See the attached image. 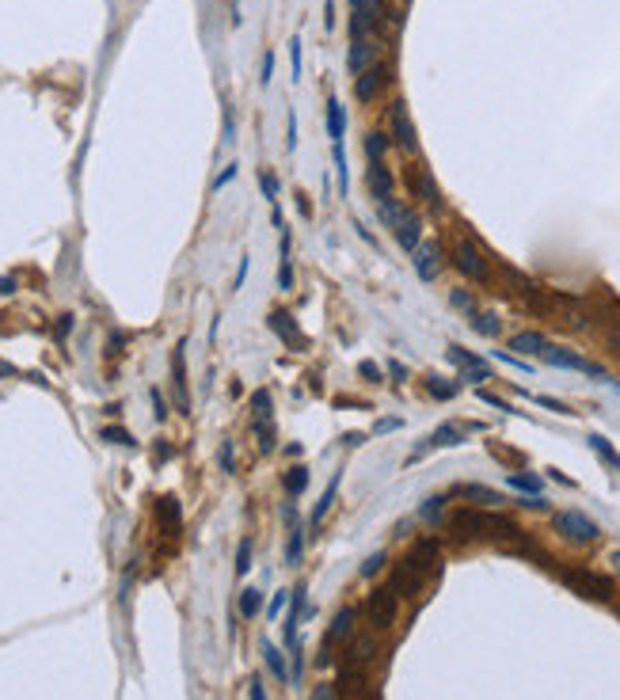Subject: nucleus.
Here are the masks:
<instances>
[{
    "label": "nucleus",
    "mask_w": 620,
    "mask_h": 700,
    "mask_svg": "<svg viewBox=\"0 0 620 700\" xmlns=\"http://www.w3.org/2000/svg\"><path fill=\"white\" fill-rule=\"evenodd\" d=\"M449 529L457 541H495V537H522L517 522L495 510H457L449 517Z\"/></svg>",
    "instance_id": "obj_1"
},
{
    "label": "nucleus",
    "mask_w": 620,
    "mask_h": 700,
    "mask_svg": "<svg viewBox=\"0 0 620 700\" xmlns=\"http://www.w3.org/2000/svg\"><path fill=\"white\" fill-rule=\"evenodd\" d=\"M434 571H438V544H434V541H423V544L408 556V560H403V563L392 571L389 590H392L396 597H411L415 590H423V583H426V578H430Z\"/></svg>",
    "instance_id": "obj_2"
},
{
    "label": "nucleus",
    "mask_w": 620,
    "mask_h": 700,
    "mask_svg": "<svg viewBox=\"0 0 620 700\" xmlns=\"http://www.w3.org/2000/svg\"><path fill=\"white\" fill-rule=\"evenodd\" d=\"M377 221H381L384 229H392L396 243H400L408 256L423 243V217H419V210L408 206V202H400L396 195H389L384 202H377Z\"/></svg>",
    "instance_id": "obj_3"
},
{
    "label": "nucleus",
    "mask_w": 620,
    "mask_h": 700,
    "mask_svg": "<svg viewBox=\"0 0 620 700\" xmlns=\"http://www.w3.org/2000/svg\"><path fill=\"white\" fill-rule=\"evenodd\" d=\"M560 578L571 586L575 594L590 597V602H613V594H616L613 578L597 575V571H590V567H567V571H560Z\"/></svg>",
    "instance_id": "obj_4"
},
{
    "label": "nucleus",
    "mask_w": 620,
    "mask_h": 700,
    "mask_svg": "<svg viewBox=\"0 0 620 700\" xmlns=\"http://www.w3.org/2000/svg\"><path fill=\"white\" fill-rule=\"evenodd\" d=\"M453 267L469 282H476V286L491 282V259H487V251L476 240H457L453 243Z\"/></svg>",
    "instance_id": "obj_5"
},
{
    "label": "nucleus",
    "mask_w": 620,
    "mask_h": 700,
    "mask_svg": "<svg viewBox=\"0 0 620 700\" xmlns=\"http://www.w3.org/2000/svg\"><path fill=\"white\" fill-rule=\"evenodd\" d=\"M552 529L560 533L563 541H571V544H594L597 537H602L597 522H590L582 510H560L552 517Z\"/></svg>",
    "instance_id": "obj_6"
},
{
    "label": "nucleus",
    "mask_w": 620,
    "mask_h": 700,
    "mask_svg": "<svg viewBox=\"0 0 620 700\" xmlns=\"http://www.w3.org/2000/svg\"><path fill=\"white\" fill-rule=\"evenodd\" d=\"M445 358H449L457 369H461V381H469V384H483V381H495V373H491V365H487L480 354H472V350H464L461 343H449L445 347Z\"/></svg>",
    "instance_id": "obj_7"
},
{
    "label": "nucleus",
    "mask_w": 620,
    "mask_h": 700,
    "mask_svg": "<svg viewBox=\"0 0 620 700\" xmlns=\"http://www.w3.org/2000/svg\"><path fill=\"white\" fill-rule=\"evenodd\" d=\"M541 358H544L548 365H556V369H575V373H586V377L609 381V373H605L597 362H586L582 354H575V350H567V347H552V343H548Z\"/></svg>",
    "instance_id": "obj_8"
},
{
    "label": "nucleus",
    "mask_w": 620,
    "mask_h": 700,
    "mask_svg": "<svg viewBox=\"0 0 620 700\" xmlns=\"http://www.w3.org/2000/svg\"><path fill=\"white\" fill-rule=\"evenodd\" d=\"M396 605H400V597L392 590H373L365 597V621H369L373 632H384V628L396 624Z\"/></svg>",
    "instance_id": "obj_9"
},
{
    "label": "nucleus",
    "mask_w": 620,
    "mask_h": 700,
    "mask_svg": "<svg viewBox=\"0 0 620 700\" xmlns=\"http://www.w3.org/2000/svg\"><path fill=\"white\" fill-rule=\"evenodd\" d=\"M384 16V0H350V38H373Z\"/></svg>",
    "instance_id": "obj_10"
},
{
    "label": "nucleus",
    "mask_w": 620,
    "mask_h": 700,
    "mask_svg": "<svg viewBox=\"0 0 620 700\" xmlns=\"http://www.w3.org/2000/svg\"><path fill=\"white\" fill-rule=\"evenodd\" d=\"M389 137L400 145L403 152H411L419 149V137H415V122H411V115H408V103H392V110H389Z\"/></svg>",
    "instance_id": "obj_11"
},
{
    "label": "nucleus",
    "mask_w": 620,
    "mask_h": 700,
    "mask_svg": "<svg viewBox=\"0 0 620 700\" xmlns=\"http://www.w3.org/2000/svg\"><path fill=\"white\" fill-rule=\"evenodd\" d=\"M403 179H408V190L415 202H426V206L438 210L442 206V195H438V183H434V176L426 171L423 164H411L408 171H403Z\"/></svg>",
    "instance_id": "obj_12"
},
{
    "label": "nucleus",
    "mask_w": 620,
    "mask_h": 700,
    "mask_svg": "<svg viewBox=\"0 0 620 700\" xmlns=\"http://www.w3.org/2000/svg\"><path fill=\"white\" fill-rule=\"evenodd\" d=\"M411 267H415V274H419L423 282H434L442 274V248H438V240H423L419 248L411 251Z\"/></svg>",
    "instance_id": "obj_13"
},
{
    "label": "nucleus",
    "mask_w": 620,
    "mask_h": 700,
    "mask_svg": "<svg viewBox=\"0 0 620 700\" xmlns=\"http://www.w3.org/2000/svg\"><path fill=\"white\" fill-rule=\"evenodd\" d=\"M461 442H464V430H461V426H457V423H442L438 430H434L430 438H426V442L419 445V449H411L408 464H415L419 457H426L430 449H453V445H461Z\"/></svg>",
    "instance_id": "obj_14"
},
{
    "label": "nucleus",
    "mask_w": 620,
    "mask_h": 700,
    "mask_svg": "<svg viewBox=\"0 0 620 700\" xmlns=\"http://www.w3.org/2000/svg\"><path fill=\"white\" fill-rule=\"evenodd\" d=\"M384 84H389V69L377 61V65H369L365 73L354 76V99H358V103H373V99L381 96Z\"/></svg>",
    "instance_id": "obj_15"
},
{
    "label": "nucleus",
    "mask_w": 620,
    "mask_h": 700,
    "mask_svg": "<svg viewBox=\"0 0 620 700\" xmlns=\"http://www.w3.org/2000/svg\"><path fill=\"white\" fill-rule=\"evenodd\" d=\"M187 343H179L176 354H171V392H176V403L183 415H190V396H187Z\"/></svg>",
    "instance_id": "obj_16"
},
{
    "label": "nucleus",
    "mask_w": 620,
    "mask_h": 700,
    "mask_svg": "<svg viewBox=\"0 0 620 700\" xmlns=\"http://www.w3.org/2000/svg\"><path fill=\"white\" fill-rule=\"evenodd\" d=\"M286 525H289V541H286V567L304 563V525L297 517V506H286Z\"/></svg>",
    "instance_id": "obj_17"
},
{
    "label": "nucleus",
    "mask_w": 620,
    "mask_h": 700,
    "mask_svg": "<svg viewBox=\"0 0 620 700\" xmlns=\"http://www.w3.org/2000/svg\"><path fill=\"white\" fill-rule=\"evenodd\" d=\"M377 54H381V46L373 42V38H350V54H347V69L354 76L358 73H365L369 65H377Z\"/></svg>",
    "instance_id": "obj_18"
},
{
    "label": "nucleus",
    "mask_w": 620,
    "mask_h": 700,
    "mask_svg": "<svg viewBox=\"0 0 620 700\" xmlns=\"http://www.w3.org/2000/svg\"><path fill=\"white\" fill-rule=\"evenodd\" d=\"M365 187H369L373 202H384L392 195L396 179H392V171L384 168V160H369V168H365Z\"/></svg>",
    "instance_id": "obj_19"
},
{
    "label": "nucleus",
    "mask_w": 620,
    "mask_h": 700,
    "mask_svg": "<svg viewBox=\"0 0 620 700\" xmlns=\"http://www.w3.org/2000/svg\"><path fill=\"white\" fill-rule=\"evenodd\" d=\"M544 347H548V339L541 331H517V335H510V350H517V354H529V358H541L544 354Z\"/></svg>",
    "instance_id": "obj_20"
},
{
    "label": "nucleus",
    "mask_w": 620,
    "mask_h": 700,
    "mask_svg": "<svg viewBox=\"0 0 620 700\" xmlns=\"http://www.w3.org/2000/svg\"><path fill=\"white\" fill-rule=\"evenodd\" d=\"M339 483H343V476L335 472V476H331V483H328V491L320 495V503H316V506H312V517H309V525H312V529H320V525H323V517L331 514V506H335V495H339Z\"/></svg>",
    "instance_id": "obj_21"
},
{
    "label": "nucleus",
    "mask_w": 620,
    "mask_h": 700,
    "mask_svg": "<svg viewBox=\"0 0 620 700\" xmlns=\"http://www.w3.org/2000/svg\"><path fill=\"white\" fill-rule=\"evenodd\" d=\"M354 609L350 605H343L339 613H335V621H331V628H328V643H347V639L354 636Z\"/></svg>",
    "instance_id": "obj_22"
},
{
    "label": "nucleus",
    "mask_w": 620,
    "mask_h": 700,
    "mask_svg": "<svg viewBox=\"0 0 620 700\" xmlns=\"http://www.w3.org/2000/svg\"><path fill=\"white\" fill-rule=\"evenodd\" d=\"M328 137H331V145H339L343 137H347V107L339 103V99H328Z\"/></svg>",
    "instance_id": "obj_23"
},
{
    "label": "nucleus",
    "mask_w": 620,
    "mask_h": 700,
    "mask_svg": "<svg viewBox=\"0 0 620 700\" xmlns=\"http://www.w3.org/2000/svg\"><path fill=\"white\" fill-rule=\"evenodd\" d=\"M506 483H510L514 491L529 495V499H541V495H544V480L536 472H510V476H506Z\"/></svg>",
    "instance_id": "obj_24"
},
{
    "label": "nucleus",
    "mask_w": 620,
    "mask_h": 700,
    "mask_svg": "<svg viewBox=\"0 0 620 700\" xmlns=\"http://www.w3.org/2000/svg\"><path fill=\"white\" fill-rule=\"evenodd\" d=\"M270 328L278 331L282 339L289 343V347H309V339H304V335L297 331V323H293V320L286 316V312H270Z\"/></svg>",
    "instance_id": "obj_25"
},
{
    "label": "nucleus",
    "mask_w": 620,
    "mask_h": 700,
    "mask_svg": "<svg viewBox=\"0 0 620 700\" xmlns=\"http://www.w3.org/2000/svg\"><path fill=\"white\" fill-rule=\"evenodd\" d=\"M469 328H472L476 335H487V339H495V335H503V320L495 316V312H480V309H476L472 316H469Z\"/></svg>",
    "instance_id": "obj_26"
},
{
    "label": "nucleus",
    "mask_w": 620,
    "mask_h": 700,
    "mask_svg": "<svg viewBox=\"0 0 620 700\" xmlns=\"http://www.w3.org/2000/svg\"><path fill=\"white\" fill-rule=\"evenodd\" d=\"M251 419H256V426L259 423H274V400H270L267 389L251 392Z\"/></svg>",
    "instance_id": "obj_27"
},
{
    "label": "nucleus",
    "mask_w": 620,
    "mask_h": 700,
    "mask_svg": "<svg viewBox=\"0 0 620 700\" xmlns=\"http://www.w3.org/2000/svg\"><path fill=\"white\" fill-rule=\"evenodd\" d=\"M426 392H430L434 400H453V396L461 392V381H449V377L430 373V377H426Z\"/></svg>",
    "instance_id": "obj_28"
},
{
    "label": "nucleus",
    "mask_w": 620,
    "mask_h": 700,
    "mask_svg": "<svg viewBox=\"0 0 620 700\" xmlns=\"http://www.w3.org/2000/svg\"><path fill=\"white\" fill-rule=\"evenodd\" d=\"M392 149V137L384 130H369L365 134V160H384V152Z\"/></svg>",
    "instance_id": "obj_29"
},
{
    "label": "nucleus",
    "mask_w": 620,
    "mask_h": 700,
    "mask_svg": "<svg viewBox=\"0 0 620 700\" xmlns=\"http://www.w3.org/2000/svg\"><path fill=\"white\" fill-rule=\"evenodd\" d=\"M263 662H267V670H270L274 677H278V682H289L286 658H282V651H278V647L270 643V639H267V643H263Z\"/></svg>",
    "instance_id": "obj_30"
},
{
    "label": "nucleus",
    "mask_w": 620,
    "mask_h": 700,
    "mask_svg": "<svg viewBox=\"0 0 620 700\" xmlns=\"http://www.w3.org/2000/svg\"><path fill=\"white\" fill-rule=\"evenodd\" d=\"M586 442H590V449H594L597 457H602V461L609 464V469H616V472H620V453L613 449V442H609L605 434H590Z\"/></svg>",
    "instance_id": "obj_31"
},
{
    "label": "nucleus",
    "mask_w": 620,
    "mask_h": 700,
    "mask_svg": "<svg viewBox=\"0 0 620 700\" xmlns=\"http://www.w3.org/2000/svg\"><path fill=\"white\" fill-rule=\"evenodd\" d=\"M282 483H286V491L297 499L304 487H309V469H304V464H293V469H286V476H282Z\"/></svg>",
    "instance_id": "obj_32"
},
{
    "label": "nucleus",
    "mask_w": 620,
    "mask_h": 700,
    "mask_svg": "<svg viewBox=\"0 0 620 700\" xmlns=\"http://www.w3.org/2000/svg\"><path fill=\"white\" fill-rule=\"evenodd\" d=\"M331 156H335V176H339V195H347L350 190V171H347V149H343V141L331 145Z\"/></svg>",
    "instance_id": "obj_33"
},
{
    "label": "nucleus",
    "mask_w": 620,
    "mask_h": 700,
    "mask_svg": "<svg viewBox=\"0 0 620 700\" xmlns=\"http://www.w3.org/2000/svg\"><path fill=\"white\" fill-rule=\"evenodd\" d=\"M259 609H263V590H256V586H248V590L240 594V616H259Z\"/></svg>",
    "instance_id": "obj_34"
},
{
    "label": "nucleus",
    "mask_w": 620,
    "mask_h": 700,
    "mask_svg": "<svg viewBox=\"0 0 620 700\" xmlns=\"http://www.w3.org/2000/svg\"><path fill=\"white\" fill-rule=\"evenodd\" d=\"M457 495H469V499H480V506H499L503 499L495 491H487V487H480V483H464V487H457Z\"/></svg>",
    "instance_id": "obj_35"
},
{
    "label": "nucleus",
    "mask_w": 620,
    "mask_h": 700,
    "mask_svg": "<svg viewBox=\"0 0 620 700\" xmlns=\"http://www.w3.org/2000/svg\"><path fill=\"white\" fill-rule=\"evenodd\" d=\"M251 552H256V541H251V537H243L240 548H236V575L240 578L251 571Z\"/></svg>",
    "instance_id": "obj_36"
},
{
    "label": "nucleus",
    "mask_w": 620,
    "mask_h": 700,
    "mask_svg": "<svg viewBox=\"0 0 620 700\" xmlns=\"http://www.w3.org/2000/svg\"><path fill=\"white\" fill-rule=\"evenodd\" d=\"M259 187H263V198L270 202V206H278V176L267 168H259Z\"/></svg>",
    "instance_id": "obj_37"
},
{
    "label": "nucleus",
    "mask_w": 620,
    "mask_h": 700,
    "mask_svg": "<svg viewBox=\"0 0 620 700\" xmlns=\"http://www.w3.org/2000/svg\"><path fill=\"white\" fill-rule=\"evenodd\" d=\"M256 434H259V449H263V453H274V445H278V442H274V438H278L274 423H259V426H256Z\"/></svg>",
    "instance_id": "obj_38"
},
{
    "label": "nucleus",
    "mask_w": 620,
    "mask_h": 700,
    "mask_svg": "<svg viewBox=\"0 0 620 700\" xmlns=\"http://www.w3.org/2000/svg\"><path fill=\"white\" fill-rule=\"evenodd\" d=\"M449 304H453V309H461V312H469V316L476 312V297H472L469 289H453L449 293Z\"/></svg>",
    "instance_id": "obj_39"
},
{
    "label": "nucleus",
    "mask_w": 620,
    "mask_h": 700,
    "mask_svg": "<svg viewBox=\"0 0 620 700\" xmlns=\"http://www.w3.org/2000/svg\"><path fill=\"white\" fill-rule=\"evenodd\" d=\"M278 289H282V293H293V267H289V256L278 259Z\"/></svg>",
    "instance_id": "obj_40"
},
{
    "label": "nucleus",
    "mask_w": 620,
    "mask_h": 700,
    "mask_svg": "<svg viewBox=\"0 0 620 700\" xmlns=\"http://www.w3.org/2000/svg\"><path fill=\"white\" fill-rule=\"evenodd\" d=\"M442 495H434V499H426L423 506H419V517H423V522H438V514H442Z\"/></svg>",
    "instance_id": "obj_41"
},
{
    "label": "nucleus",
    "mask_w": 620,
    "mask_h": 700,
    "mask_svg": "<svg viewBox=\"0 0 620 700\" xmlns=\"http://www.w3.org/2000/svg\"><path fill=\"white\" fill-rule=\"evenodd\" d=\"M289 76L301 80V38L297 35L289 38Z\"/></svg>",
    "instance_id": "obj_42"
},
{
    "label": "nucleus",
    "mask_w": 620,
    "mask_h": 700,
    "mask_svg": "<svg viewBox=\"0 0 620 700\" xmlns=\"http://www.w3.org/2000/svg\"><path fill=\"white\" fill-rule=\"evenodd\" d=\"M103 442H115V445H134V434L122 430V426H107L103 430Z\"/></svg>",
    "instance_id": "obj_43"
},
{
    "label": "nucleus",
    "mask_w": 620,
    "mask_h": 700,
    "mask_svg": "<svg viewBox=\"0 0 620 700\" xmlns=\"http://www.w3.org/2000/svg\"><path fill=\"white\" fill-rule=\"evenodd\" d=\"M384 563H389V556H384V552H373V556H369V560H365V563H362V578H373V575H377V571H381V567H384Z\"/></svg>",
    "instance_id": "obj_44"
},
{
    "label": "nucleus",
    "mask_w": 620,
    "mask_h": 700,
    "mask_svg": "<svg viewBox=\"0 0 620 700\" xmlns=\"http://www.w3.org/2000/svg\"><path fill=\"white\" fill-rule=\"evenodd\" d=\"M217 461H221V472H236V449H232V442L221 445Z\"/></svg>",
    "instance_id": "obj_45"
},
{
    "label": "nucleus",
    "mask_w": 620,
    "mask_h": 700,
    "mask_svg": "<svg viewBox=\"0 0 620 700\" xmlns=\"http://www.w3.org/2000/svg\"><path fill=\"white\" fill-rule=\"evenodd\" d=\"M358 373H362V377L369 381V384H381V381H384V373H381V365H377V362H362V365H358Z\"/></svg>",
    "instance_id": "obj_46"
},
{
    "label": "nucleus",
    "mask_w": 620,
    "mask_h": 700,
    "mask_svg": "<svg viewBox=\"0 0 620 700\" xmlns=\"http://www.w3.org/2000/svg\"><path fill=\"white\" fill-rule=\"evenodd\" d=\"M309 700H339V689H335V682H320Z\"/></svg>",
    "instance_id": "obj_47"
},
{
    "label": "nucleus",
    "mask_w": 620,
    "mask_h": 700,
    "mask_svg": "<svg viewBox=\"0 0 620 700\" xmlns=\"http://www.w3.org/2000/svg\"><path fill=\"white\" fill-rule=\"evenodd\" d=\"M476 396H480V400H483V403H491V408H499V411H514V408H510V403H506V400H503V396H495V392H487V389H480V392H476Z\"/></svg>",
    "instance_id": "obj_48"
},
{
    "label": "nucleus",
    "mask_w": 620,
    "mask_h": 700,
    "mask_svg": "<svg viewBox=\"0 0 620 700\" xmlns=\"http://www.w3.org/2000/svg\"><path fill=\"white\" fill-rule=\"evenodd\" d=\"M533 400H536V403H541V408H548V411H560V415H571V408H567V403H560V400H552V396H533Z\"/></svg>",
    "instance_id": "obj_49"
},
{
    "label": "nucleus",
    "mask_w": 620,
    "mask_h": 700,
    "mask_svg": "<svg viewBox=\"0 0 620 700\" xmlns=\"http://www.w3.org/2000/svg\"><path fill=\"white\" fill-rule=\"evenodd\" d=\"M286 602H289V590H278V594H274V597H270V605H267V613H270V616H278V613H282V609H286Z\"/></svg>",
    "instance_id": "obj_50"
},
{
    "label": "nucleus",
    "mask_w": 620,
    "mask_h": 700,
    "mask_svg": "<svg viewBox=\"0 0 620 700\" xmlns=\"http://www.w3.org/2000/svg\"><path fill=\"white\" fill-rule=\"evenodd\" d=\"M152 408H156V411H152V415H156V423L168 419V408H164V396H160V389H152Z\"/></svg>",
    "instance_id": "obj_51"
},
{
    "label": "nucleus",
    "mask_w": 620,
    "mask_h": 700,
    "mask_svg": "<svg viewBox=\"0 0 620 700\" xmlns=\"http://www.w3.org/2000/svg\"><path fill=\"white\" fill-rule=\"evenodd\" d=\"M270 76H274V54H263V65H259V80H263V84H270Z\"/></svg>",
    "instance_id": "obj_52"
},
{
    "label": "nucleus",
    "mask_w": 620,
    "mask_h": 700,
    "mask_svg": "<svg viewBox=\"0 0 620 700\" xmlns=\"http://www.w3.org/2000/svg\"><path fill=\"white\" fill-rule=\"evenodd\" d=\"M232 179H236V164H225V171L213 179V190H221V187H225V183H232Z\"/></svg>",
    "instance_id": "obj_53"
},
{
    "label": "nucleus",
    "mask_w": 620,
    "mask_h": 700,
    "mask_svg": "<svg viewBox=\"0 0 620 700\" xmlns=\"http://www.w3.org/2000/svg\"><path fill=\"white\" fill-rule=\"evenodd\" d=\"M286 149H297V115H289V130H286Z\"/></svg>",
    "instance_id": "obj_54"
},
{
    "label": "nucleus",
    "mask_w": 620,
    "mask_h": 700,
    "mask_svg": "<svg viewBox=\"0 0 620 700\" xmlns=\"http://www.w3.org/2000/svg\"><path fill=\"white\" fill-rule=\"evenodd\" d=\"M69 331H73V316H57V328H54V335H57V339H65Z\"/></svg>",
    "instance_id": "obj_55"
},
{
    "label": "nucleus",
    "mask_w": 620,
    "mask_h": 700,
    "mask_svg": "<svg viewBox=\"0 0 620 700\" xmlns=\"http://www.w3.org/2000/svg\"><path fill=\"white\" fill-rule=\"evenodd\" d=\"M384 430H400V419H377L373 423V434H384Z\"/></svg>",
    "instance_id": "obj_56"
},
{
    "label": "nucleus",
    "mask_w": 620,
    "mask_h": 700,
    "mask_svg": "<svg viewBox=\"0 0 620 700\" xmlns=\"http://www.w3.org/2000/svg\"><path fill=\"white\" fill-rule=\"evenodd\" d=\"M251 700H267V689H263V677H251Z\"/></svg>",
    "instance_id": "obj_57"
},
{
    "label": "nucleus",
    "mask_w": 620,
    "mask_h": 700,
    "mask_svg": "<svg viewBox=\"0 0 620 700\" xmlns=\"http://www.w3.org/2000/svg\"><path fill=\"white\" fill-rule=\"evenodd\" d=\"M248 267H251V263H248V259H240V270H236V282H232V289H240V286H243V278H248Z\"/></svg>",
    "instance_id": "obj_58"
},
{
    "label": "nucleus",
    "mask_w": 620,
    "mask_h": 700,
    "mask_svg": "<svg viewBox=\"0 0 620 700\" xmlns=\"http://www.w3.org/2000/svg\"><path fill=\"white\" fill-rule=\"evenodd\" d=\"M389 369H392V377H396V381H408V369H403L400 362H389Z\"/></svg>",
    "instance_id": "obj_59"
},
{
    "label": "nucleus",
    "mask_w": 620,
    "mask_h": 700,
    "mask_svg": "<svg viewBox=\"0 0 620 700\" xmlns=\"http://www.w3.org/2000/svg\"><path fill=\"white\" fill-rule=\"evenodd\" d=\"M171 453H176V449H171V445H164V442H160V445H156V461H168V457H171Z\"/></svg>",
    "instance_id": "obj_60"
},
{
    "label": "nucleus",
    "mask_w": 620,
    "mask_h": 700,
    "mask_svg": "<svg viewBox=\"0 0 620 700\" xmlns=\"http://www.w3.org/2000/svg\"><path fill=\"white\" fill-rule=\"evenodd\" d=\"M16 289V278H0V293H12Z\"/></svg>",
    "instance_id": "obj_61"
},
{
    "label": "nucleus",
    "mask_w": 620,
    "mask_h": 700,
    "mask_svg": "<svg viewBox=\"0 0 620 700\" xmlns=\"http://www.w3.org/2000/svg\"><path fill=\"white\" fill-rule=\"evenodd\" d=\"M365 438H369V434H347V445H362Z\"/></svg>",
    "instance_id": "obj_62"
},
{
    "label": "nucleus",
    "mask_w": 620,
    "mask_h": 700,
    "mask_svg": "<svg viewBox=\"0 0 620 700\" xmlns=\"http://www.w3.org/2000/svg\"><path fill=\"white\" fill-rule=\"evenodd\" d=\"M609 560H613V563H616V571H620V548H616V552H613V556H609Z\"/></svg>",
    "instance_id": "obj_63"
},
{
    "label": "nucleus",
    "mask_w": 620,
    "mask_h": 700,
    "mask_svg": "<svg viewBox=\"0 0 620 700\" xmlns=\"http://www.w3.org/2000/svg\"><path fill=\"white\" fill-rule=\"evenodd\" d=\"M613 347H616V354H620V335H613Z\"/></svg>",
    "instance_id": "obj_64"
}]
</instances>
